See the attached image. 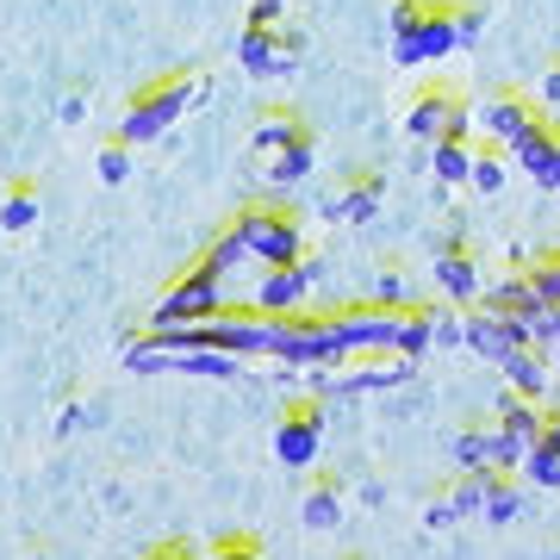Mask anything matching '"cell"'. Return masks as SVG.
I'll use <instances>...</instances> for the list:
<instances>
[{
  "instance_id": "obj_1",
  "label": "cell",
  "mask_w": 560,
  "mask_h": 560,
  "mask_svg": "<svg viewBox=\"0 0 560 560\" xmlns=\"http://www.w3.org/2000/svg\"><path fill=\"white\" fill-rule=\"evenodd\" d=\"M200 101V81L194 75H162V81H150L138 101L125 106V119H119V138L113 143H125V150H138V143H150V138H162L175 119H187V106Z\"/></svg>"
},
{
  "instance_id": "obj_2",
  "label": "cell",
  "mask_w": 560,
  "mask_h": 560,
  "mask_svg": "<svg viewBox=\"0 0 560 560\" xmlns=\"http://www.w3.org/2000/svg\"><path fill=\"white\" fill-rule=\"evenodd\" d=\"M224 305H231V287H224L212 268H187V275L168 287L156 300V312H150V330H180V324H206V318H219Z\"/></svg>"
},
{
  "instance_id": "obj_3",
  "label": "cell",
  "mask_w": 560,
  "mask_h": 560,
  "mask_svg": "<svg viewBox=\"0 0 560 560\" xmlns=\"http://www.w3.org/2000/svg\"><path fill=\"white\" fill-rule=\"evenodd\" d=\"M231 231L243 237V249L261 261V268H287V261H305V237H300V219L287 206H249L231 219Z\"/></svg>"
},
{
  "instance_id": "obj_4",
  "label": "cell",
  "mask_w": 560,
  "mask_h": 560,
  "mask_svg": "<svg viewBox=\"0 0 560 560\" xmlns=\"http://www.w3.org/2000/svg\"><path fill=\"white\" fill-rule=\"evenodd\" d=\"M342 355H349V349L337 342L330 312H324V318H312V312L275 318V361H287V368H330V361H342Z\"/></svg>"
},
{
  "instance_id": "obj_5",
  "label": "cell",
  "mask_w": 560,
  "mask_h": 560,
  "mask_svg": "<svg viewBox=\"0 0 560 560\" xmlns=\"http://www.w3.org/2000/svg\"><path fill=\"white\" fill-rule=\"evenodd\" d=\"M405 131H411L418 143L474 138V113H467V101H460V94H448V88H423L418 101H411V113H405Z\"/></svg>"
},
{
  "instance_id": "obj_6",
  "label": "cell",
  "mask_w": 560,
  "mask_h": 560,
  "mask_svg": "<svg viewBox=\"0 0 560 560\" xmlns=\"http://www.w3.org/2000/svg\"><path fill=\"white\" fill-rule=\"evenodd\" d=\"M312 280H318V261H287V268H268L261 287H256V312H268V318H293V312H305Z\"/></svg>"
},
{
  "instance_id": "obj_7",
  "label": "cell",
  "mask_w": 560,
  "mask_h": 560,
  "mask_svg": "<svg viewBox=\"0 0 560 560\" xmlns=\"http://www.w3.org/2000/svg\"><path fill=\"white\" fill-rule=\"evenodd\" d=\"M300 50H305L300 32H256V25H243V38H237V62L249 75H287L300 62Z\"/></svg>"
},
{
  "instance_id": "obj_8",
  "label": "cell",
  "mask_w": 560,
  "mask_h": 560,
  "mask_svg": "<svg viewBox=\"0 0 560 560\" xmlns=\"http://www.w3.org/2000/svg\"><path fill=\"white\" fill-rule=\"evenodd\" d=\"M318 448H324V405H293L275 430V455L287 467H312Z\"/></svg>"
},
{
  "instance_id": "obj_9",
  "label": "cell",
  "mask_w": 560,
  "mask_h": 560,
  "mask_svg": "<svg viewBox=\"0 0 560 560\" xmlns=\"http://www.w3.org/2000/svg\"><path fill=\"white\" fill-rule=\"evenodd\" d=\"M474 125H480L492 143H517L523 131H536L541 125V113H536L529 94H499V101H486L480 113H474Z\"/></svg>"
},
{
  "instance_id": "obj_10",
  "label": "cell",
  "mask_w": 560,
  "mask_h": 560,
  "mask_svg": "<svg viewBox=\"0 0 560 560\" xmlns=\"http://www.w3.org/2000/svg\"><path fill=\"white\" fill-rule=\"evenodd\" d=\"M436 287H442L455 305H474V300H480V287H486V280H480V261L460 249V237H448V243L436 249Z\"/></svg>"
},
{
  "instance_id": "obj_11",
  "label": "cell",
  "mask_w": 560,
  "mask_h": 560,
  "mask_svg": "<svg viewBox=\"0 0 560 560\" xmlns=\"http://www.w3.org/2000/svg\"><path fill=\"white\" fill-rule=\"evenodd\" d=\"M460 342H467V349H474V355H486L492 361V368H499L504 355H511V349H517V337H511V324L499 318V312H460Z\"/></svg>"
},
{
  "instance_id": "obj_12",
  "label": "cell",
  "mask_w": 560,
  "mask_h": 560,
  "mask_svg": "<svg viewBox=\"0 0 560 560\" xmlns=\"http://www.w3.org/2000/svg\"><path fill=\"white\" fill-rule=\"evenodd\" d=\"M511 156H517V168L536 187H555V156H560V131L555 125H536V131H523L517 143H511Z\"/></svg>"
},
{
  "instance_id": "obj_13",
  "label": "cell",
  "mask_w": 560,
  "mask_h": 560,
  "mask_svg": "<svg viewBox=\"0 0 560 560\" xmlns=\"http://www.w3.org/2000/svg\"><path fill=\"white\" fill-rule=\"evenodd\" d=\"M386 200V180L381 175H355L342 194H330L324 200V219H342V224H361V219H374Z\"/></svg>"
},
{
  "instance_id": "obj_14",
  "label": "cell",
  "mask_w": 560,
  "mask_h": 560,
  "mask_svg": "<svg viewBox=\"0 0 560 560\" xmlns=\"http://www.w3.org/2000/svg\"><path fill=\"white\" fill-rule=\"evenodd\" d=\"M541 430H548V405H529V399H517V393H511V399H504V411H499V436L511 442L517 455H529V448L541 442Z\"/></svg>"
},
{
  "instance_id": "obj_15",
  "label": "cell",
  "mask_w": 560,
  "mask_h": 560,
  "mask_svg": "<svg viewBox=\"0 0 560 560\" xmlns=\"http://www.w3.org/2000/svg\"><path fill=\"white\" fill-rule=\"evenodd\" d=\"M312 168H318V138L300 125V131H293V138L268 156V180H275V187H293V180H305Z\"/></svg>"
},
{
  "instance_id": "obj_16",
  "label": "cell",
  "mask_w": 560,
  "mask_h": 560,
  "mask_svg": "<svg viewBox=\"0 0 560 560\" xmlns=\"http://www.w3.org/2000/svg\"><path fill=\"white\" fill-rule=\"evenodd\" d=\"M499 368H504V381H511V393H517V399L548 405V361H541V349H511Z\"/></svg>"
},
{
  "instance_id": "obj_17",
  "label": "cell",
  "mask_w": 560,
  "mask_h": 560,
  "mask_svg": "<svg viewBox=\"0 0 560 560\" xmlns=\"http://www.w3.org/2000/svg\"><path fill=\"white\" fill-rule=\"evenodd\" d=\"M448 50H455V25H448V7H442V0H430V13H423L418 38H411V69H418V62H442Z\"/></svg>"
},
{
  "instance_id": "obj_18",
  "label": "cell",
  "mask_w": 560,
  "mask_h": 560,
  "mask_svg": "<svg viewBox=\"0 0 560 560\" xmlns=\"http://www.w3.org/2000/svg\"><path fill=\"white\" fill-rule=\"evenodd\" d=\"M430 342H436V312H423V305H405L399 324H393V355H399V361H418Z\"/></svg>"
},
{
  "instance_id": "obj_19",
  "label": "cell",
  "mask_w": 560,
  "mask_h": 560,
  "mask_svg": "<svg viewBox=\"0 0 560 560\" xmlns=\"http://www.w3.org/2000/svg\"><path fill=\"white\" fill-rule=\"evenodd\" d=\"M430 168H436L442 187L467 180V175H474V143H467V138H436V143H430Z\"/></svg>"
},
{
  "instance_id": "obj_20",
  "label": "cell",
  "mask_w": 560,
  "mask_h": 560,
  "mask_svg": "<svg viewBox=\"0 0 560 560\" xmlns=\"http://www.w3.org/2000/svg\"><path fill=\"white\" fill-rule=\"evenodd\" d=\"M423 13H430V0H393V13H386V32H393V57L411 69V38H418Z\"/></svg>"
},
{
  "instance_id": "obj_21",
  "label": "cell",
  "mask_w": 560,
  "mask_h": 560,
  "mask_svg": "<svg viewBox=\"0 0 560 560\" xmlns=\"http://www.w3.org/2000/svg\"><path fill=\"white\" fill-rule=\"evenodd\" d=\"M486 293V312H499V318H517V312H529V305H541L536 300V287L523 275H511V280H492V287H480Z\"/></svg>"
},
{
  "instance_id": "obj_22",
  "label": "cell",
  "mask_w": 560,
  "mask_h": 560,
  "mask_svg": "<svg viewBox=\"0 0 560 560\" xmlns=\"http://www.w3.org/2000/svg\"><path fill=\"white\" fill-rule=\"evenodd\" d=\"M517 480L523 486H560V436H548V430H541V442L523 455Z\"/></svg>"
},
{
  "instance_id": "obj_23",
  "label": "cell",
  "mask_w": 560,
  "mask_h": 560,
  "mask_svg": "<svg viewBox=\"0 0 560 560\" xmlns=\"http://www.w3.org/2000/svg\"><path fill=\"white\" fill-rule=\"evenodd\" d=\"M517 511H523V480H511V474H492V480H486L480 517H492V523H517Z\"/></svg>"
},
{
  "instance_id": "obj_24",
  "label": "cell",
  "mask_w": 560,
  "mask_h": 560,
  "mask_svg": "<svg viewBox=\"0 0 560 560\" xmlns=\"http://www.w3.org/2000/svg\"><path fill=\"white\" fill-rule=\"evenodd\" d=\"M38 224V187L20 180V187H7V200H0V231H32Z\"/></svg>"
},
{
  "instance_id": "obj_25",
  "label": "cell",
  "mask_w": 560,
  "mask_h": 560,
  "mask_svg": "<svg viewBox=\"0 0 560 560\" xmlns=\"http://www.w3.org/2000/svg\"><path fill=\"white\" fill-rule=\"evenodd\" d=\"M237 261H249V249H243V237H237V231H231V224H224L219 237L206 243L200 268H212V275H219V280H231V268H237Z\"/></svg>"
},
{
  "instance_id": "obj_26",
  "label": "cell",
  "mask_w": 560,
  "mask_h": 560,
  "mask_svg": "<svg viewBox=\"0 0 560 560\" xmlns=\"http://www.w3.org/2000/svg\"><path fill=\"white\" fill-rule=\"evenodd\" d=\"M305 523H312V529H337V523H342V492L330 480L305 492Z\"/></svg>"
},
{
  "instance_id": "obj_27",
  "label": "cell",
  "mask_w": 560,
  "mask_h": 560,
  "mask_svg": "<svg viewBox=\"0 0 560 560\" xmlns=\"http://www.w3.org/2000/svg\"><path fill=\"white\" fill-rule=\"evenodd\" d=\"M448 25H455V50H467V44L486 38V7L480 0H460V7H448Z\"/></svg>"
},
{
  "instance_id": "obj_28",
  "label": "cell",
  "mask_w": 560,
  "mask_h": 560,
  "mask_svg": "<svg viewBox=\"0 0 560 560\" xmlns=\"http://www.w3.org/2000/svg\"><path fill=\"white\" fill-rule=\"evenodd\" d=\"M486 480H492V467H480V474H460V486L448 492L455 517H480V504H486Z\"/></svg>"
},
{
  "instance_id": "obj_29",
  "label": "cell",
  "mask_w": 560,
  "mask_h": 560,
  "mask_svg": "<svg viewBox=\"0 0 560 560\" xmlns=\"http://www.w3.org/2000/svg\"><path fill=\"white\" fill-rule=\"evenodd\" d=\"M261 119H268V125L256 131V150H261V156H275L280 143L300 131V119H293V113H280V106H275V113H261Z\"/></svg>"
},
{
  "instance_id": "obj_30",
  "label": "cell",
  "mask_w": 560,
  "mask_h": 560,
  "mask_svg": "<svg viewBox=\"0 0 560 560\" xmlns=\"http://www.w3.org/2000/svg\"><path fill=\"white\" fill-rule=\"evenodd\" d=\"M523 280L536 287V300H541V305H560V249H555V256H541Z\"/></svg>"
},
{
  "instance_id": "obj_31",
  "label": "cell",
  "mask_w": 560,
  "mask_h": 560,
  "mask_svg": "<svg viewBox=\"0 0 560 560\" xmlns=\"http://www.w3.org/2000/svg\"><path fill=\"white\" fill-rule=\"evenodd\" d=\"M455 467L460 474H480L486 467V430H460L455 436Z\"/></svg>"
},
{
  "instance_id": "obj_32",
  "label": "cell",
  "mask_w": 560,
  "mask_h": 560,
  "mask_svg": "<svg viewBox=\"0 0 560 560\" xmlns=\"http://www.w3.org/2000/svg\"><path fill=\"white\" fill-rule=\"evenodd\" d=\"M467 180H474L480 194H499V187H504V162L492 156V150H474V175H467Z\"/></svg>"
},
{
  "instance_id": "obj_33",
  "label": "cell",
  "mask_w": 560,
  "mask_h": 560,
  "mask_svg": "<svg viewBox=\"0 0 560 560\" xmlns=\"http://www.w3.org/2000/svg\"><path fill=\"white\" fill-rule=\"evenodd\" d=\"M125 175H131V150H125V143H106L101 150V180L106 187H119Z\"/></svg>"
},
{
  "instance_id": "obj_34",
  "label": "cell",
  "mask_w": 560,
  "mask_h": 560,
  "mask_svg": "<svg viewBox=\"0 0 560 560\" xmlns=\"http://www.w3.org/2000/svg\"><path fill=\"white\" fill-rule=\"evenodd\" d=\"M374 305H386V312H405V280L393 275V268H381V280H374Z\"/></svg>"
},
{
  "instance_id": "obj_35",
  "label": "cell",
  "mask_w": 560,
  "mask_h": 560,
  "mask_svg": "<svg viewBox=\"0 0 560 560\" xmlns=\"http://www.w3.org/2000/svg\"><path fill=\"white\" fill-rule=\"evenodd\" d=\"M280 20H287V0H249V25L256 32H280Z\"/></svg>"
},
{
  "instance_id": "obj_36",
  "label": "cell",
  "mask_w": 560,
  "mask_h": 560,
  "mask_svg": "<svg viewBox=\"0 0 560 560\" xmlns=\"http://www.w3.org/2000/svg\"><path fill=\"white\" fill-rule=\"evenodd\" d=\"M200 560H261V548H256V541H219V548L200 555Z\"/></svg>"
},
{
  "instance_id": "obj_37",
  "label": "cell",
  "mask_w": 560,
  "mask_h": 560,
  "mask_svg": "<svg viewBox=\"0 0 560 560\" xmlns=\"http://www.w3.org/2000/svg\"><path fill=\"white\" fill-rule=\"evenodd\" d=\"M423 523H430V529H448V523H455V504H448V499H436L430 511H423Z\"/></svg>"
},
{
  "instance_id": "obj_38",
  "label": "cell",
  "mask_w": 560,
  "mask_h": 560,
  "mask_svg": "<svg viewBox=\"0 0 560 560\" xmlns=\"http://www.w3.org/2000/svg\"><path fill=\"white\" fill-rule=\"evenodd\" d=\"M81 423H94V411H88V405H69V411H62V436H75Z\"/></svg>"
},
{
  "instance_id": "obj_39",
  "label": "cell",
  "mask_w": 560,
  "mask_h": 560,
  "mask_svg": "<svg viewBox=\"0 0 560 560\" xmlns=\"http://www.w3.org/2000/svg\"><path fill=\"white\" fill-rule=\"evenodd\" d=\"M150 560H200V555H194V548H156Z\"/></svg>"
},
{
  "instance_id": "obj_40",
  "label": "cell",
  "mask_w": 560,
  "mask_h": 560,
  "mask_svg": "<svg viewBox=\"0 0 560 560\" xmlns=\"http://www.w3.org/2000/svg\"><path fill=\"white\" fill-rule=\"evenodd\" d=\"M541 101H548V106L560 101V69H555V75H548V81H541Z\"/></svg>"
},
{
  "instance_id": "obj_41",
  "label": "cell",
  "mask_w": 560,
  "mask_h": 560,
  "mask_svg": "<svg viewBox=\"0 0 560 560\" xmlns=\"http://www.w3.org/2000/svg\"><path fill=\"white\" fill-rule=\"evenodd\" d=\"M548 349H555V368H560V337H555V342H548Z\"/></svg>"
},
{
  "instance_id": "obj_42",
  "label": "cell",
  "mask_w": 560,
  "mask_h": 560,
  "mask_svg": "<svg viewBox=\"0 0 560 560\" xmlns=\"http://www.w3.org/2000/svg\"><path fill=\"white\" fill-rule=\"evenodd\" d=\"M555 194H560V156H555Z\"/></svg>"
}]
</instances>
